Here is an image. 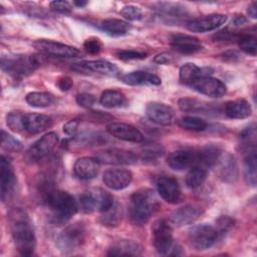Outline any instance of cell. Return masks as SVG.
<instances>
[{
	"label": "cell",
	"instance_id": "cell-1",
	"mask_svg": "<svg viewBox=\"0 0 257 257\" xmlns=\"http://www.w3.org/2000/svg\"><path fill=\"white\" fill-rule=\"evenodd\" d=\"M9 229L16 249L22 256L33 254L36 237L29 216L21 209H13L8 214Z\"/></svg>",
	"mask_w": 257,
	"mask_h": 257
},
{
	"label": "cell",
	"instance_id": "cell-2",
	"mask_svg": "<svg viewBox=\"0 0 257 257\" xmlns=\"http://www.w3.org/2000/svg\"><path fill=\"white\" fill-rule=\"evenodd\" d=\"M41 201L49 209L52 221L56 224L66 223L79 209L71 195L57 189L50 191Z\"/></svg>",
	"mask_w": 257,
	"mask_h": 257
},
{
	"label": "cell",
	"instance_id": "cell-3",
	"mask_svg": "<svg viewBox=\"0 0 257 257\" xmlns=\"http://www.w3.org/2000/svg\"><path fill=\"white\" fill-rule=\"evenodd\" d=\"M41 59L39 55H3L1 57V68L13 78L22 79L33 73L41 64Z\"/></svg>",
	"mask_w": 257,
	"mask_h": 257
},
{
	"label": "cell",
	"instance_id": "cell-4",
	"mask_svg": "<svg viewBox=\"0 0 257 257\" xmlns=\"http://www.w3.org/2000/svg\"><path fill=\"white\" fill-rule=\"evenodd\" d=\"M155 209V198L148 189H142L131 196L128 216L131 221L138 226L149 222Z\"/></svg>",
	"mask_w": 257,
	"mask_h": 257
},
{
	"label": "cell",
	"instance_id": "cell-5",
	"mask_svg": "<svg viewBox=\"0 0 257 257\" xmlns=\"http://www.w3.org/2000/svg\"><path fill=\"white\" fill-rule=\"evenodd\" d=\"M78 208L84 213L105 212L114 206L113 197L102 189H93L81 194L77 201Z\"/></svg>",
	"mask_w": 257,
	"mask_h": 257
},
{
	"label": "cell",
	"instance_id": "cell-6",
	"mask_svg": "<svg viewBox=\"0 0 257 257\" xmlns=\"http://www.w3.org/2000/svg\"><path fill=\"white\" fill-rule=\"evenodd\" d=\"M85 240V226L82 222H74L66 226L56 238L57 248L68 254L79 248Z\"/></svg>",
	"mask_w": 257,
	"mask_h": 257
},
{
	"label": "cell",
	"instance_id": "cell-7",
	"mask_svg": "<svg viewBox=\"0 0 257 257\" xmlns=\"http://www.w3.org/2000/svg\"><path fill=\"white\" fill-rule=\"evenodd\" d=\"M220 239L216 227L203 223L193 226L188 233V240L195 250H206L211 248Z\"/></svg>",
	"mask_w": 257,
	"mask_h": 257
},
{
	"label": "cell",
	"instance_id": "cell-8",
	"mask_svg": "<svg viewBox=\"0 0 257 257\" xmlns=\"http://www.w3.org/2000/svg\"><path fill=\"white\" fill-rule=\"evenodd\" d=\"M153 243L159 254H170L174 248L173 229L166 219L158 220L153 226Z\"/></svg>",
	"mask_w": 257,
	"mask_h": 257
},
{
	"label": "cell",
	"instance_id": "cell-9",
	"mask_svg": "<svg viewBox=\"0 0 257 257\" xmlns=\"http://www.w3.org/2000/svg\"><path fill=\"white\" fill-rule=\"evenodd\" d=\"M58 144V136L54 132H50L39 140H37L26 152L25 158L29 162H37L47 157Z\"/></svg>",
	"mask_w": 257,
	"mask_h": 257
},
{
	"label": "cell",
	"instance_id": "cell-10",
	"mask_svg": "<svg viewBox=\"0 0 257 257\" xmlns=\"http://www.w3.org/2000/svg\"><path fill=\"white\" fill-rule=\"evenodd\" d=\"M33 45L36 49L48 55H53L57 57H67V58L81 56V52L77 48L64 43H60V42H55V41L46 40V39H39V40H36L33 43Z\"/></svg>",
	"mask_w": 257,
	"mask_h": 257
},
{
	"label": "cell",
	"instance_id": "cell-11",
	"mask_svg": "<svg viewBox=\"0 0 257 257\" xmlns=\"http://www.w3.org/2000/svg\"><path fill=\"white\" fill-rule=\"evenodd\" d=\"M189 86H191L197 92L209 97H222L227 91L226 85L223 81L210 75L199 77Z\"/></svg>",
	"mask_w": 257,
	"mask_h": 257
},
{
	"label": "cell",
	"instance_id": "cell-12",
	"mask_svg": "<svg viewBox=\"0 0 257 257\" xmlns=\"http://www.w3.org/2000/svg\"><path fill=\"white\" fill-rule=\"evenodd\" d=\"M99 163L107 165H132L138 160L136 154L120 149H107L96 154Z\"/></svg>",
	"mask_w": 257,
	"mask_h": 257
},
{
	"label": "cell",
	"instance_id": "cell-13",
	"mask_svg": "<svg viewBox=\"0 0 257 257\" xmlns=\"http://www.w3.org/2000/svg\"><path fill=\"white\" fill-rule=\"evenodd\" d=\"M227 21L225 14H210L193 19L187 23V28L196 33H205L213 31Z\"/></svg>",
	"mask_w": 257,
	"mask_h": 257
},
{
	"label": "cell",
	"instance_id": "cell-14",
	"mask_svg": "<svg viewBox=\"0 0 257 257\" xmlns=\"http://www.w3.org/2000/svg\"><path fill=\"white\" fill-rule=\"evenodd\" d=\"M133 181V174L124 169H110L103 173L102 182L104 185L114 191L127 188Z\"/></svg>",
	"mask_w": 257,
	"mask_h": 257
},
{
	"label": "cell",
	"instance_id": "cell-15",
	"mask_svg": "<svg viewBox=\"0 0 257 257\" xmlns=\"http://www.w3.org/2000/svg\"><path fill=\"white\" fill-rule=\"evenodd\" d=\"M159 195L170 204H177L182 199V191L178 181L173 177H161L157 182Z\"/></svg>",
	"mask_w": 257,
	"mask_h": 257
},
{
	"label": "cell",
	"instance_id": "cell-16",
	"mask_svg": "<svg viewBox=\"0 0 257 257\" xmlns=\"http://www.w3.org/2000/svg\"><path fill=\"white\" fill-rule=\"evenodd\" d=\"M219 177L227 183H234L239 176L238 166L235 158L229 154L221 152L215 164Z\"/></svg>",
	"mask_w": 257,
	"mask_h": 257
},
{
	"label": "cell",
	"instance_id": "cell-17",
	"mask_svg": "<svg viewBox=\"0 0 257 257\" xmlns=\"http://www.w3.org/2000/svg\"><path fill=\"white\" fill-rule=\"evenodd\" d=\"M107 133L124 142H132V143H141L144 141V136L134 125L123 123V122H110L106 126Z\"/></svg>",
	"mask_w": 257,
	"mask_h": 257
},
{
	"label": "cell",
	"instance_id": "cell-18",
	"mask_svg": "<svg viewBox=\"0 0 257 257\" xmlns=\"http://www.w3.org/2000/svg\"><path fill=\"white\" fill-rule=\"evenodd\" d=\"M168 166L175 171H184L197 165V152L179 150L172 152L167 158Z\"/></svg>",
	"mask_w": 257,
	"mask_h": 257
},
{
	"label": "cell",
	"instance_id": "cell-19",
	"mask_svg": "<svg viewBox=\"0 0 257 257\" xmlns=\"http://www.w3.org/2000/svg\"><path fill=\"white\" fill-rule=\"evenodd\" d=\"M202 214V209L197 205H185L172 213L170 216V223L182 227L185 225L193 224Z\"/></svg>",
	"mask_w": 257,
	"mask_h": 257
},
{
	"label": "cell",
	"instance_id": "cell-20",
	"mask_svg": "<svg viewBox=\"0 0 257 257\" xmlns=\"http://www.w3.org/2000/svg\"><path fill=\"white\" fill-rule=\"evenodd\" d=\"M0 180L1 199L3 202H5L10 194H12L16 181L11 163L5 156H2L0 161Z\"/></svg>",
	"mask_w": 257,
	"mask_h": 257
},
{
	"label": "cell",
	"instance_id": "cell-21",
	"mask_svg": "<svg viewBox=\"0 0 257 257\" xmlns=\"http://www.w3.org/2000/svg\"><path fill=\"white\" fill-rule=\"evenodd\" d=\"M147 116L154 122L168 125L174 119V110L171 106L161 102H150L146 107Z\"/></svg>",
	"mask_w": 257,
	"mask_h": 257
},
{
	"label": "cell",
	"instance_id": "cell-22",
	"mask_svg": "<svg viewBox=\"0 0 257 257\" xmlns=\"http://www.w3.org/2000/svg\"><path fill=\"white\" fill-rule=\"evenodd\" d=\"M171 46L178 52L192 54L202 49L200 40L187 34H175L171 37Z\"/></svg>",
	"mask_w": 257,
	"mask_h": 257
},
{
	"label": "cell",
	"instance_id": "cell-23",
	"mask_svg": "<svg viewBox=\"0 0 257 257\" xmlns=\"http://www.w3.org/2000/svg\"><path fill=\"white\" fill-rule=\"evenodd\" d=\"M74 68L78 70H85L104 75H116L118 73V68L115 64L103 59L84 60L77 63L74 66Z\"/></svg>",
	"mask_w": 257,
	"mask_h": 257
},
{
	"label": "cell",
	"instance_id": "cell-24",
	"mask_svg": "<svg viewBox=\"0 0 257 257\" xmlns=\"http://www.w3.org/2000/svg\"><path fill=\"white\" fill-rule=\"evenodd\" d=\"M99 162L96 158L82 157L74 163V173L82 180H90L97 176L99 172Z\"/></svg>",
	"mask_w": 257,
	"mask_h": 257
},
{
	"label": "cell",
	"instance_id": "cell-25",
	"mask_svg": "<svg viewBox=\"0 0 257 257\" xmlns=\"http://www.w3.org/2000/svg\"><path fill=\"white\" fill-rule=\"evenodd\" d=\"M52 125V118L40 113H25L24 130L30 135L40 134Z\"/></svg>",
	"mask_w": 257,
	"mask_h": 257
},
{
	"label": "cell",
	"instance_id": "cell-26",
	"mask_svg": "<svg viewBox=\"0 0 257 257\" xmlns=\"http://www.w3.org/2000/svg\"><path fill=\"white\" fill-rule=\"evenodd\" d=\"M119 79L127 85H160L161 78L147 71H133L119 76Z\"/></svg>",
	"mask_w": 257,
	"mask_h": 257
},
{
	"label": "cell",
	"instance_id": "cell-27",
	"mask_svg": "<svg viewBox=\"0 0 257 257\" xmlns=\"http://www.w3.org/2000/svg\"><path fill=\"white\" fill-rule=\"evenodd\" d=\"M142 254V246L133 240H120L114 243L107 252L108 256H138Z\"/></svg>",
	"mask_w": 257,
	"mask_h": 257
},
{
	"label": "cell",
	"instance_id": "cell-28",
	"mask_svg": "<svg viewBox=\"0 0 257 257\" xmlns=\"http://www.w3.org/2000/svg\"><path fill=\"white\" fill-rule=\"evenodd\" d=\"M225 114L229 118L243 119L251 115L252 109L249 102L245 99H236L228 101L224 107Z\"/></svg>",
	"mask_w": 257,
	"mask_h": 257
},
{
	"label": "cell",
	"instance_id": "cell-29",
	"mask_svg": "<svg viewBox=\"0 0 257 257\" xmlns=\"http://www.w3.org/2000/svg\"><path fill=\"white\" fill-rule=\"evenodd\" d=\"M209 70L210 69L208 68H201L195 63H191V62L185 63L180 68V80L182 83L186 85H190L199 77L210 75Z\"/></svg>",
	"mask_w": 257,
	"mask_h": 257
},
{
	"label": "cell",
	"instance_id": "cell-30",
	"mask_svg": "<svg viewBox=\"0 0 257 257\" xmlns=\"http://www.w3.org/2000/svg\"><path fill=\"white\" fill-rule=\"evenodd\" d=\"M100 29L110 36L119 37L126 35L130 32L131 26L127 22L122 21L120 19L109 18L103 20L100 23Z\"/></svg>",
	"mask_w": 257,
	"mask_h": 257
},
{
	"label": "cell",
	"instance_id": "cell-31",
	"mask_svg": "<svg viewBox=\"0 0 257 257\" xmlns=\"http://www.w3.org/2000/svg\"><path fill=\"white\" fill-rule=\"evenodd\" d=\"M55 101L53 94L44 91H33L26 95V102L33 107L44 108L52 105Z\"/></svg>",
	"mask_w": 257,
	"mask_h": 257
},
{
	"label": "cell",
	"instance_id": "cell-32",
	"mask_svg": "<svg viewBox=\"0 0 257 257\" xmlns=\"http://www.w3.org/2000/svg\"><path fill=\"white\" fill-rule=\"evenodd\" d=\"M99 101L104 107L114 108L122 106L126 100L122 92L114 89H106L101 93Z\"/></svg>",
	"mask_w": 257,
	"mask_h": 257
},
{
	"label": "cell",
	"instance_id": "cell-33",
	"mask_svg": "<svg viewBox=\"0 0 257 257\" xmlns=\"http://www.w3.org/2000/svg\"><path fill=\"white\" fill-rule=\"evenodd\" d=\"M243 172L245 182L252 187L256 186L257 174H256V153L251 152L246 155L243 163Z\"/></svg>",
	"mask_w": 257,
	"mask_h": 257
},
{
	"label": "cell",
	"instance_id": "cell-34",
	"mask_svg": "<svg viewBox=\"0 0 257 257\" xmlns=\"http://www.w3.org/2000/svg\"><path fill=\"white\" fill-rule=\"evenodd\" d=\"M73 144L78 145L79 147H89V146H95V145H101L105 143L106 137L99 134V133H92V132H86L82 133L80 135L72 137Z\"/></svg>",
	"mask_w": 257,
	"mask_h": 257
},
{
	"label": "cell",
	"instance_id": "cell-35",
	"mask_svg": "<svg viewBox=\"0 0 257 257\" xmlns=\"http://www.w3.org/2000/svg\"><path fill=\"white\" fill-rule=\"evenodd\" d=\"M207 179V169L199 166L192 167L186 176V185L191 189L201 187Z\"/></svg>",
	"mask_w": 257,
	"mask_h": 257
},
{
	"label": "cell",
	"instance_id": "cell-36",
	"mask_svg": "<svg viewBox=\"0 0 257 257\" xmlns=\"http://www.w3.org/2000/svg\"><path fill=\"white\" fill-rule=\"evenodd\" d=\"M186 7L171 3V2H160L156 4L155 9L162 15H165L166 17H182V15L186 14Z\"/></svg>",
	"mask_w": 257,
	"mask_h": 257
},
{
	"label": "cell",
	"instance_id": "cell-37",
	"mask_svg": "<svg viewBox=\"0 0 257 257\" xmlns=\"http://www.w3.org/2000/svg\"><path fill=\"white\" fill-rule=\"evenodd\" d=\"M237 41L242 51L252 56L256 55L257 44H256V36L254 34H250V33L239 34Z\"/></svg>",
	"mask_w": 257,
	"mask_h": 257
},
{
	"label": "cell",
	"instance_id": "cell-38",
	"mask_svg": "<svg viewBox=\"0 0 257 257\" xmlns=\"http://www.w3.org/2000/svg\"><path fill=\"white\" fill-rule=\"evenodd\" d=\"M178 105L182 111L185 112H203L207 109L208 105L196 98L184 97L179 99Z\"/></svg>",
	"mask_w": 257,
	"mask_h": 257
},
{
	"label": "cell",
	"instance_id": "cell-39",
	"mask_svg": "<svg viewBox=\"0 0 257 257\" xmlns=\"http://www.w3.org/2000/svg\"><path fill=\"white\" fill-rule=\"evenodd\" d=\"M180 126L193 132H203L207 128V122L196 116H183L178 120Z\"/></svg>",
	"mask_w": 257,
	"mask_h": 257
},
{
	"label": "cell",
	"instance_id": "cell-40",
	"mask_svg": "<svg viewBox=\"0 0 257 257\" xmlns=\"http://www.w3.org/2000/svg\"><path fill=\"white\" fill-rule=\"evenodd\" d=\"M24 115L25 113L14 110L10 111L6 116V122L9 128L15 133H21L24 130Z\"/></svg>",
	"mask_w": 257,
	"mask_h": 257
},
{
	"label": "cell",
	"instance_id": "cell-41",
	"mask_svg": "<svg viewBox=\"0 0 257 257\" xmlns=\"http://www.w3.org/2000/svg\"><path fill=\"white\" fill-rule=\"evenodd\" d=\"M1 145L4 150L10 152H19L23 148L21 142L4 131L1 132Z\"/></svg>",
	"mask_w": 257,
	"mask_h": 257
},
{
	"label": "cell",
	"instance_id": "cell-42",
	"mask_svg": "<svg viewBox=\"0 0 257 257\" xmlns=\"http://www.w3.org/2000/svg\"><path fill=\"white\" fill-rule=\"evenodd\" d=\"M120 14L123 18H125L128 21H139L142 20L144 17L142 10L135 5L123 6L120 10Z\"/></svg>",
	"mask_w": 257,
	"mask_h": 257
},
{
	"label": "cell",
	"instance_id": "cell-43",
	"mask_svg": "<svg viewBox=\"0 0 257 257\" xmlns=\"http://www.w3.org/2000/svg\"><path fill=\"white\" fill-rule=\"evenodd\" d=\"M117 57L121 60H137V59H144L147 57V53L141 50H135V49H124L119 50L116 53Z\"/></svg>",
	"mask_w": 257,
	"mask_h": 257
},
{
	"label": "cell",
	"instance_id": "cell-44",
	"mask_svg": "<svg viewBox=\"0 0 257 257\" xmlns=\"http://www.w3.org/2000/svg\"><path fill=\"white\" fill-rule=\"evenodd\" d=\"M234 226V220L229 216H221L216 220V229L220 238Z\"/></svg>",
	"mask_w": 257,
	"mask_h": 257
},
{
	"label": "cell",
	"instance_id": "cell-45",
	"mask_svg": "<svg viewBox=\"0 0 257 257\" xmlns=\"http://www.w3.org/2000/svg\"><path fill=\"white\" fill-rule=\"evenodd\" d=\"M75 100L79 106L84 108H89L95 103L96 98L93 94H90V93H80L76 95Z\"/></svg>",
	"mask_w": 257,
	"mask_h": 257
},
{
	"label": "cell",
	"instance_id": "cell-46",
	"mask_svg": "<svg viewBox=\"0 0 257 257\" xmlns=\"http://www.w3.org/2000/svg\"><path fill=\"white\" fill-rule=\"evenodd\" d=\"M83 48L89 54H97L101 50V43L97 38H89L84 41Z\"/></svg>",
	"mask_w": 257,
	"mask_h": 257
},
{
	"label": "cell",
	"instance_id": "cell-47",
	"mask_svg": "<svg viewBox=\"0 0 257 257\" xmlns=\"http://www.w3.org/2000/svg\"><path fill=\"white\" fill-rule=\"evenodd\" d=\"M118 221V216L116 213V208L113 206L109 210L103 212V216L101 217V222L104 225H116Z\"/></svg>",
	"mask_w": 257,
	"mask_h": 257
},
{
	"label": "cell",
	"instance_id": "cell-48",
	"mask_svg": "<svg viewBox=\"0 0 257 257\" xmlns=\"http://www.w3.org/2000/svg\"><path fill=\"white\" fill-rule=\"evenodd\" d=\"M163 149L160 147V146H153V147H150V148H147L143 151L142 153V158L144 160H155L157 159L158 157L162 156L163 155Z\"/></svg>",
	"mask_w": 257,
	"mask_h": 257
},
{
	"label": "cell",
	"instance_id": "cell-49",
	"mask_svg": "<svg viewBox=\"0 0 257 257\" xmlns=\"http://www.w3.org/2000/svg\"><path fill=\"white\" fill-rule=\"evenodd\" d=\"M50 8L53 11L59 12V13H69L72 10V6L67 1H52L50 2Z\"/></svg>",
	"mask_w": 257,
	"mask_h": 257
},
{
	"label": "cell",
	"instance_id": "cell-50",
	"mask_svg": "<svg viewBox=\"0 0 257 257\" xmlns=\"http://www.w3.org/2000/svg\"><path fill=\"white\" fill-rule=\"evenodd\" d=\"M238 35L239 34H236L234 33L233 31H230L228 29H224V30H221L219 32H217L213 38L218 40V41H228V40H232L234 38H238Z\"/></svg>",
	"mask_w": 257,
	"mask_h": 257
},
{
	"label": "cell",
	"instance_id": "cell-51",
	"mask_svg": "<svg viewBox=\"0 0 257 257\" xmlns=\"http://www.w3.org/2000/svg\"><path fill=\"white\" fill-rule=\"evenodd\" d=\"M79 125V120L78 119H71L69 121H67L64 125H63V132L65 135L70 136V137H74L76 135L77 128Z\"/></svg>",
	"mask_w": 257,
	"mask_h": 257
},
{
	"label": "cell",
	"instance_id": "cell-52",
	"mask_svg": "<svg viewBox=\"0 0 257 257\" xmlns=\"http://www.w3.org/2000/svg\"><path fill=\"white\" fill-rule=\"evenodd\" d=\"M56 84L61 91H67L72 87L73 81L69 76H61L60 78H58Z\"/></svg>",
	"mask_w": 257,
	"mask_h": 257
},
{
	"label": "cell",
	"instance_id": "cell-53",
	"mask_svg": "<svg viewBox=\"0 0 257 257\" xmlns=\"http://www.w3.org/2000/svg\"><path fill=\"white\" fill-rule=\"evenodd\" d=\"M154 61L158 64H169L173 61V55L168 52H163L155 56Z\"/></svg>",
	"mask_w": 257,
	"mask_h": 257
},
{
	"label": "cell",
	"instance_id": "cell-54",
	"mask_svg": "<svg viewBox=\"0 0 257 257\" xmlns=\"http://www.w3.org/2000/svg\"><path fill=\"white\" fill-rule=\"evenodd\" d=\"M247 12H248V15L251 18H253V19L257 18V5H256V2H253V3H251V5H249Z\"/></svg>",
	"mask_w": 257,
	"mask_h": 257
},
{
	"label": "cell",
	"instance_id": "cell-55",
	"mask_svg": "<svg viewBox=\"0 0 257 257\" xmlns=\"http://www.w3.org/2000/svg\"><path fill=\"white\" fill-rule=\"evenodd\" d=\"M246 18L243 16V15H238V16H236L235 18H234V20H233V23H234V25H236V26H239V25H242V24H244V23H246Z\"/></svg>",
	"mask_w": 257,
	"mask_h": 257
},
{
	"label": "cell",
	"instance_id": "cell-56",
	"mask_svg": "<svg viewBox=\"0 0 257 257\" xmlns=\"http://www.w3.org/2000/svg\"><path fill=\"white\" fill-rule=\"evenodd\" d=\"M73 4H74L75 6L81 8V7H84V6L87 4V2H86V1H74Z\"/></svg>",
	"mask_w": 257,
	"mask_h": 257
}]
</instances>
